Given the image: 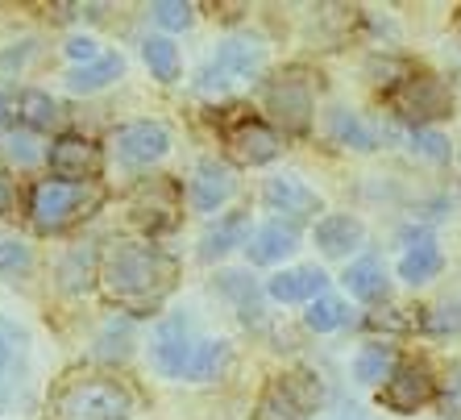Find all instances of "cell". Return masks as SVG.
<instances>
[{
    "label": "cell",
    "mask_w": 461,
    "mask_h": 420,
    "mask_svg": "<svg viewBox=\"0 0 461 420\" xmlns=\"http://www.w3.org/2000/svg\"><path fill=\"white\" fill-rule=\"evenodd\" d=\"M67 54H71V59H76V63L84 67V63H96V59H100V46L92 42V38H71Z\"/></svg>",
    "instance_id": "cell-35"
},
{
    "label": "cell",
    "mask_w": 461,
    "mask_h": 420,
    "mask_svg": "<svg viewBox=\"0 0 461 420\" xmlns=\"http://www.w3.org/2000/svg\"><path fill=\"white\" fill-rule=\"evenodd\" d=\"M262 63H267V46L262 42H254V38H229L204 63V71H200V92H229L233 84L258 76Z\"/></svg>",
    "instance_id": "cell-4"
},
{
    "label": "cell",
    "mask_w": 461,
    "mask_h": 420,
    "mask_svg": "<svg viewBox=\"0 0 461 420\" xmlns=\"http://www.w3.org/2000/svg\"><path fill=\"white\" fill-rule=\"evenodd\" d=\"M5 213H13V184L0 175V216H5Z\"/></svg>",
    "instance_id": "cell-36"
},
{
    "label": "cell",
    "mask_w": 461,
    "mask_h": 420,
    "mask_svg": "<svg viewBox=\"0 0 461 420\" xmlns=\"http://www.w3.org/2000/svg\"><path fill=\"white\" fill-rule=\"evenodd\" d=\"M175 213H179V200H175V184L171 179H146V184L133 192V216L150 233L175 225Z\"/></svg>",
    "instance_id": "cell-13"
},
{
    "label": "cell",
    "mask_w": 461,
    "mask_h": 420,
    "mask_svg": "<svg viewBox=\"0 0 461 420\" xmlns=\"http://www.w3.org/2000/svg\"><path fill=\"white\" fill-rule=\"evenodd\" d=\"M25 267H30V246L0 237V275H17V270H25Z\"/></svg>",
    "instance_id": "cell-32"
},
{
    "label": "cell",
    "mask_w": 461,
    "mask_h": 420,
    "mask_svg": "<svg viewBox=\"0 0 461 420\" xmlns=\"http://www.w3.org/2000/svg\"><path fill=\"white\" fill-rule=\"evenodd\" d=\"M262 205L270 208V213L287 216V225H295V221H312V216L321 213V196L312 192L303 179H295V175H279V179H267V187H262Z\"/></svg>",
    "instance_id": "cell-12"
},
{
    "label": "cell",
    "mask_w": 461,
    "mask_h": 420,
    "mask_svg": "<svg viewBox=\"0 0 461 420\" xmlns=\"http://www.w3.org/2000/svg\"><path fill=\"white\" fill-rule=\"evenodd\" d=\"M0 117H5V96H0Z\"/></svg>",
    "instance_id": "cell-37"
},
{
    "label": "cell",
    "mask_w": 461,
    "mask_h": 420,
    "mask_svg": "<svg viewBox=\"0 0 461 420\" xmlns=\"http://www.w3.org/2000/svg\"><path fill=\"white\" fill-rule=\"evenodd\" d=\"M345 288H349V296L354 300H366V304H375L386 296V270L378 259H357L354 267L345 270Z\"/></svg>",
    "instance_id": "cell-23"
},
{
    "label": "cell",
    "mask_w": 461,
    "mask_h": 420,
    "mask_svg": "<svg viewBox=\"0 0 461 420\" xmlns=\"http://www.w3.org/2000/svg\"><path fill=\"white\" fill-rule=\"evenodd\" d=\"M96 279L104 288L108 304H117L125 313H154L179 283V262L158 246L121 242L104 254Z\"/></svg>",
    "instance_id": "cell-1"
},
{
    "label": "cell",
    "mask_w": 461,
    "mask_h": 420,
    "mask_svg": "<svg viewBox=\"0 0 461 420\" xmlns=\"http://www.w3.org/2000/svg\"><path fill=\"white\" fill-rule=\"evenodd\" d=\"M150 13H154V22H158L162 30H187L192 17H195V9L192 5H183V0H158Z\"/></svg>",
    "instance_id": "cell-30"
},
{
    "label": "cell",
    "mask_w": 461,
    "mask_h": 420,
    "mask_svg": "<svg viewBox=\"0 0 461 420\" xmlns=\"http://www.w3.org/2000/svg\"><path fill=\"white\" fill-rule=\"evenodd\" d=\"M113 146H117V159L125 167H150V162H158L171 151V133L158 121H129V125L117 130Z\"/></svg>",
    "instance_id": "cell-10"
},
{
    "label": "cell",
    "mask_w": 461,
    "mask_h": 420,
    "mask_svg": "<svg viewBox=\"0 0 461 420\" xmlns=\"http://www.w3.org/2000/svg\"><path fill=\"white\" fill-rule=\"evenodd\" d=\"M5 154H9L17 167H30V162L42 159V151H38V138H33L30 130H13L9 138H5Z\"/></svg>",
    "instance_id": "cell-31"
},
{
    "label": "cell",
    "mask_w": 461,
    "mask_h": 420,
    "mask_svg": "<svg viewBox=\"0 0 461 420\" xmlns=\"http://www.w3.org/2000/svg\"><path fill=\"white\" fill-rule=\"evenodd\" d=\"M25 354H30L25 333L9 316H0V404H9L25 383Z\"/></svg>",
    "instance_id": "cell-15"
},
{
    "label": "cell",
    "mask_w": 461,
    "mask_h": 420,
    "mask_svg": "<svg viewBox=\"0 0 461 420\" xmlns=\"http://www.w3.org/2000/svg\"><path fill=\"white\" fill-rule=\"evenodd\" d=\"M225 367H229V345L225 342H195L183 379H192V383H208V379H216Z\"/></svg>",
    "instance_id": "cell-24"
},
{
    "label": "cell",
    "mask_w": 461,
    "mask_h": 420,
    "mask_svg": "<svg viewBox=\"0 0 461 420\" xmlns=\"http://www.w3.org/2000/svg\"><path fill=\"white\" fill-rule=\"evenodd\" d=\"M411 146H416L420 154H429V159H449V142L432 130H416L411 133Z\"/></svg>",
    "instance_id": "cell-34"
},
{
    "label": "cell",
    "mask_w": 461,
    "mask_h": 420,
    "mask_svg": "<svg viewBox=\"0 0 461 420\" xmlns=\"http://www.w3.org/2000/svg\"><path fill=\"white\" fill-rule=\"evenodd\" d=\"M316 399H321V388L308 383V375H283L267 388L258 404V420H300Z\"/></svg>",
    "instance_id": "cell-9"
},
{
    "label": "cell",
    "mask_w": 461,
    "mask_h": 420,
    "mask_svg": "<svg viewBox=\"0 0 461 420\" xmlns=\"http://www.w3.org/2000/svg\"><path fill=\"white\" fill-rule=\"evenodd\" d=\"M391 370H395V350L391 345H366L354 358L357 383H383V379H391Z\"/></svg>",
    "instance_id": "cell-25"
},
{
    "label": "cell",
    "mask_w": 461,
    "mask_h": 420,
    "mask_svg": "<svg viewBox=\"0 0 461 420\" xmlns=\"http://www.w3.org/2000/svg\"><path fill=\"white\" fill-rule=\"evenodd\" d=\"M22 121H25V130H50L54 121H59V105H54L46 92H22Z\"/></svg>",
    "instance_id": "cell-29"
},
{
    "label": "cell",
    "mask_w": 461,
    "mask_h": 420,
    "mask_svg": "<svg viewBox=\"0 0 461 420\" xmlns=\"http://www.w3.org/2000/svg\"><path fill=\"white\" fill-rule=\"evenodd\" d=\"M229 196H233V171L216 159L200 162V167H195V179H192V205L200 208V213H216Z\"/></svg>",
    "instance_id": "cell-17"
},
{
    "label": "cell",
    "mask_w": 461,
    "mask_h": 420,
    "mask_svg": "<svg viewBox=\"0 0 461 420\" xmlns=\"http://www.w3.org/2000/svg\"><path fill=\"white\" fill-rule=\"evenodd\" d=\"M295 246H300V229L287 225V221H270V225H262L258 233L246 237L249 262H258V267L283 262L287 254H295Z\"/></svg>",
    "instance_id": "cell-16"
},
{
    "label": "cell",
    "mask_w": 461,
    "mask_h": 420,
    "mask_svg": "<svg viewBox=\"0 0 461 420\" xmlns=\"http://www.w3.org/2000/svg\"><path fill=\"white\" fill-rule=\"evenodd\" d=\"M432 396H437V379H432L429 367H416V362L395 367L391 379L383 383V391H378V399H383L391 412H399V416L420 412L424 404H432Z\"/></svg>",
    "instance_id": "cell-7"
},
{
    "label": "cell",
    "mask_w": 461,
    "mask_h": 420,
    "mask_svg": "<svg viewBox=\"0 0 461 420\" xmlns=\"http://www.w3.org/2000/svg\"><path fill=\"white\" fill-rule=\"evenodd\" d=\"M329 130H333V138L341 142V146H349V151H362V154L375 151V133L366 130L349 108H337L333 117H329Z\"/></svg>",
    "instance_id": "cell-26"
},
{
    "label": "cell",
    "mask_w": 461,
    "mask_h": 420,
    "mask_svg": "<svg viewBox=\"0 0 461 420\" xmlns=\"http://www.w3.org/2000/svg\"><path fill=\"white\" fill-rule=\"evenodd\" d=\"M362 237H366V229L357 216H324L321 225H316V246H321L329 259H341V254L357 250Z\"/></svg>",
    "instance_id": "cell-19"
},
{
    "label": "cell",
    "mask_w": 461,
    "mask_h": 420,
    "mask_svg": "<svg viewBox=\"0 0 461 420\" xmlns=\"http://www.w3.org/2000/svg\"><path fill=\"white\" fill-rule=\"evenodd\" d=\"M50 171L63 175L67 184H92L100 175V146L79 138V133H63L50 142Z\"/></svg>",
    "instance_id": "cell-11"
},
{
    "label": "cell",
    "mask_w": 461,
    "mask_h": 420,
    "mask_svg": "<svg viewBox=\"0 0 461 420\" xmlns=\"http://www.w3.org/2000/svg\"><path fill=\"white\" fill-rule=\"evenodd\" d=\"M391 105H395L399 117L411 121V125L420 130V125H429V121L449 117L453 96L437 76H408L395 92H391Z\"/></svg>",
    "instance_id": "cell-5"
},
{
    "label": "cell",
    "mask_w": 461,
    "mask_h": 420,
    "mask_svg": "<svg viewBox=\"0 0 461 420\" xmlns=\"http://www.w3.org/2000/svg\"><path fill=\"white\" fill-rule=\"evenodd\" d=\"M246 237H249V216L246 213H229L225 221H216L212 229L204 233V242H200V259H225L229 250L237 246H246Z\"/></svg>",
    "instance_id": "cell-20"
},
{
    "label": "cell",
    "mask_w": 461,
    "mask_h": 420,
    "mask_svg": "<svg viewBox=\"0 0 461 420\" xmlns=\"http://www.w3.org/2000/svg\"><path fill=\"white\" fill-rule=\"evenodd\" d=\"M195 342H200V337H195V329H192L187 316H167V321L154 329V342H150L154 367H158L167 379H183Z\"/></svg>",
    "instance_id": "cell-8"
},
{
    "label": "cell",
    "mask_w": 461,
    "mask_h": 420,
    "mask_svg": "<svg viewBox=\"0 0 461 420\" xmlns=\"http://www.w3.org/2000/svg\"><path fill=\"white\" fill-rule=\"evenodd\" d=\"M229 151H233L237 162H246V167H262L279 154V133L270 130L267 121H237L233 130H229Z\"/></svg>",
    "instance_id": "cell-14"
},
{
    "label": "cell",
    "mask_w": 461,
    "mask_h": 420,
    "mask_svg": "<svg viewBox=\"0 0 461 420\" xmlns=\"http://www.w3.org/2000/svg\"><path fill=\"white\" fill-rule=\"evenodd\" d=\"M432 333H461V304H440L429 316Z\"/></svg>",
    "instance_id": "cell-33"
},
{
    "label": "cell",
    "mask_w": 461,
    "mask_h": 420,
    "mask_svg": "<svg viewBox=\"0 0 461 420\" xmlns=\"http://www.w3.org/2000/svg\"><path fill=\"white\" fill-rule=\"evenodd\" d=\"M54 412H59V420H129L133 396L121 388L117 379L84 375L59 388Z\"/></svg>",
    "instance_id": "cell-2"
},
{
    "label": "cell",
    "mask_w": 461,
    "mask_h": 420,
    "mask_svg": "<svg viewBox=\"0 0 461 420\" xmlns=\"http://www.w3.org/2000/svg\"><path fill=\"white\" fill-rule=\"evenodd\" d=\"M440 270H445V254H440L432 242H420V246H411L403 259H399V279L411 283V288H420V283L437 279Z\"/></svg>",
    "instance_id": "cell-22"
},
{
    "label": "cell",
    "mask_w": 461,
    "mask_h": 420,
    "mask_svg": "<svg viewBox=\"0 0 461 420\" xmlns=\"http://www.w3.org/2000/svg\"><path fill=\"white\" fill-rule=\"evenodd\" d=\"M125 71V59L121 54H100L96 63H84L76 67L71 76H67V87L76 92V96H87V92H100V87H108L113 79Z\"/></svg>",
    "instance_id": "cell-21"
},
{
    "label": "cell",
    "mask_w": 461,
    "mask_h": 420,
    "mask_svg": "<svg viewBox=\"0 0 461 420\" xmlns=\"http://www.w3.org/2000/svg\"><path fill=\"white\" fill-rule=\"evenodd\" d=\"M100 208V187L96 184H67V179H42L30 192V216L42 233H59V229L76 225L79 216H92Z\"/></svg>",
    "instance_id": "cell-3"
},
{
    "label": "cell",
    "mask_w": 461,
    "mask_h": 420,
    "mask_svg": "<svg viewBox=\"0 0 461 420\" xmlns=\"http://www.w3.org/2000/svg\"><path fill=\"white\" fill-rule=\"evenodd\" d=\"M267 108L283 133H308L312 125V87L300 71H287L267 87Z\"/></svg>",
    "instance_id": "cell-6"
},
{
    "label": "cell",
    "mask_w": 461,
    "mask_h": 420,
    "mask_svg": "<svg viewBox=\"0 0 461 420\" xmlns=\"http://www.w3.org/2000/svg\"><path fill=\"white\" fill-rule=\"evenodd\" d=\"M141 54H146V67H150V76H154V79L171 84V79L179 76V50H175L171 38H146Z\"/></svg>",
    "instance_id": "cell-27"
},
{
    "label": "cell",
    "mask_w": 461,
    "mask_h": 420,
    "mask_svg": "<svg viewBox=\"0 0 461 420\" xmlns=\"http://www.w3.org/2000/svg\"><path fill=\"white\" fill-rule=\"evenodd\" d=\"M329 288V275L321 267H295V270H283L275 279L267 283V291L275 296L279 304H300V300H316L324 296Z\"/></svg>",
    "instance_id": "cell-18"
},
{
    "label": "cell",
    "mask_w": 461,
    "mask_h": 420,
    "mask_svg": "<svg viewBox=\"0 0 461 420\" xmlns=\"http://www.w3.org/2000/svg\"><path fill=\"white\" fill-rule=\"evenodd\" d=\"M303 321H308V329H316V333H333V329H341V324L349 321V308H345V300H337V296H316V300L308 304Z\"/></svg>",
    "instance_id": "cell-28"
}]
</instances>
